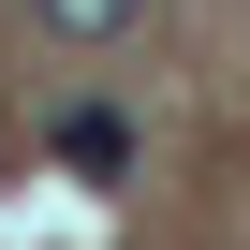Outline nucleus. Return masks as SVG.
Instances as JSON below:
<instances>
[{"instance_id": "f257e3e1", "label": "nucleus", "mask_w": 250, "mask_h": 250, "mask_svg": "<svg viewBox=\"0 0 250 250\" xmlns=\"http://www.w3.org/2000/svg\"><path fill=\"white\" fill-rule=\"evenodd\" d=\"M30 15H44L59 44H118V30H133V15H147V0H30Z\"/></svg>"}, {"instance_id": "f03ea898", "label": "nucleus", "mask_w": 250, "mask_h": 250, "mask_svg": "<svg viewBox=\"0 0 250 250\" xmlns=\"http://www.w3.org/2000/svg\"><path fill=\"white\" fill-rule=\"evenodd\" d=\"M59 147H74L88 177H118V162H133V133H118V118H103V103H88V118H59Z\"/></svg>"}]
</instances>
